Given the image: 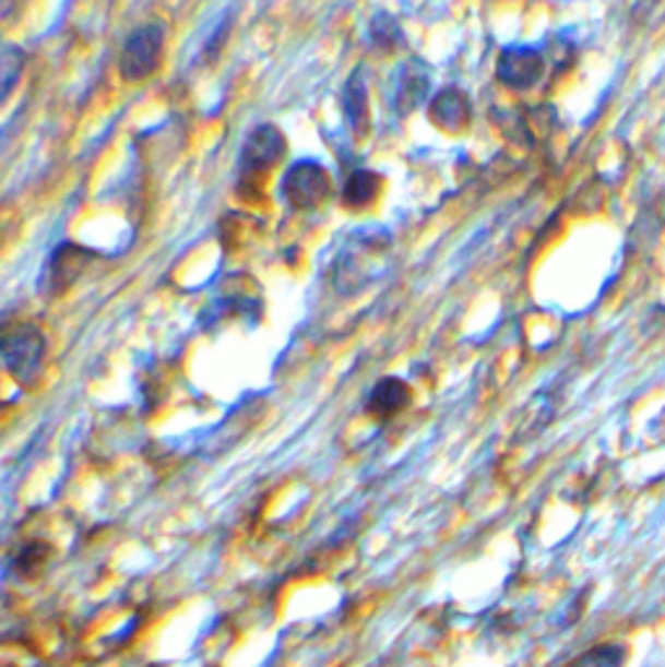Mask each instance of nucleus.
I'll return each mask as SVG.
<instances>
[{
	"label": "nucleus",
	"instance_id": "1",
	"mask_svg": "<svg viewBox=\"0 0 665 667\" xmlns=\"http://www.w3.org/2000/svg\"><path fill=\"white\" fill-rule=\"evenodd\" d=\"M389 253H392V235L379 225H366L351 233L345 246L340 248L332 266V285L340 295L351 298L360 289L373 285L389 269Z\"/></svg>",
	"mask_w": 665,
	"mask_h": 667
},
{
	"label": "nucleus",
	"instance_id": "2",
	"mask_svg": "<svg viewBox=\"0 0 665 667\" xmlns=\"http://www.w3.org/2000/svg\"><path fill=\"white\" fill-rule=\"evenodd\" d=\"M47 355L45 334L35 323H13L3 332V366L13 381L32 386Z\"/></svg>",
	"mask_w": 665,
	"mask_h": 667
},
{
	"label": "nucleus",
	"instance_id": "3",
	"mask_svg": "<svg viewBox=\"0 0 665 667\" xmlns=\"http://www.w3.org/2000/svg\"><path fill=\"white\" fill-rule=\"evenodd\" d=\"M329 193H332V178H329L326 167L316 159L295 162L282 180V196L300 212H311V209L321 206Z\"/></svg>",
	"mask_w": 665,
	"mask_h": 667
},
{
	"label": "nucleus",
	"instance_id": "4",
	"mask_svg": "<svg viewBox=\"0 0 665 667\" xmlns=\"http://www.w3.org/2000/svg\"><path fill=\"white\" fill-rule=\"evenodd\" d=\"M165 32L159 24H146L126 39L118 58V71L126 81H144L159 69L163 58Z\"/></svg>",
	"mask_w": 665,
	"mask_h": 667
},
{
	"label": "nucleus",
	"instance_id": "5",
	"mask_svg": "<svg viewBox=\"0 0 665 667\" xmlns=\"http://www.w3.org/2000/svg\"><path fill=\"white\" fill-rule=\"evenodd\" d=\"M287 141L282 131L272 123H261L248 133L240 150V178L257 180L259 175L272 170L277 162L285 157Z\"/></svg>",
	"mask_w": 665,
	"mask_h": 667
},
{
	"label": "nucleus",
	"instance_id": "6",
	"mask_svg": "<svg viewBox=\"0 0 665 667\" xmlns=\"http://www.w3.org/2000/svg\"><path fill=\"white\" fill-rule=\"evenodd\" d=\"M543 71H546V60H543L541 50L530 45L507 47L496 60V79L512 92L533 90L543 79Z\"/></svg>",
	"mask_w": 665,
	"mask_h": 667
},
{
	"label": "nucleus",
	"instance_id": "7",
	"mask_svg": "<svg viewBox=\"0 0 665 667\" xmlns=\"http://www.w3.org/2000/svg\"><path fill=\"white\" fill-rule=\"evenodd\" d=\"M94 251L84 246H76V242H60L56 248V253L50 255L47 261L45 276H43V287L47 298H56V295H63L73 282L79 279V274L84 272V266L94 259Z\"/></svg>",
	"mask_w": 665,
	"mask_h": 667
},
{
	"label": "nucleus",
	"instance_id": "8",
	"mask_svg": "<svg viewBox=\"0 0 665 667\" xmlns=\"http://www.w3.org/2000/svg\"><path fill=\"white\" fill-rule=\"evenodd\" d=\"M431 94V69L423 63L420 58H409L397 69L394 76V92H392V107L397 116H407L415 107L426 103Z\"/></svg>",
	"mask_w": 665,
	"mask_h": 667
},
{
	"label": "nucleus",
	"instance_id": "9",
	"mask_svg": "<svg viewBox=\"0 0 665 667\" xmlns=\"http://www.w3.org/2000/svg\"><path fill=\"white\" fill-rule=\"evenodd\" d=\"M428 116H431V123L439 126L441 131L460 133L470 123V118H473V105H470V97L460 86H447V90L434 94Z\"/></svg>",
	"mask_w": 665,
	"mask_h": 667
},
{
	"label": "nucleus",
	"instance_id": "10",
	"mask_svg": "<svg viewBox=\"0 0 665 667\" xmlns=\"http://www.w3.org/2000/svg\"><path fill=\"white\" fill-rule=\"evenodd\" d=\"M409 400H413V392L409 386L397 376H387L371 389L366 400V413L376 417V420H389V417L400 415L402 409L407 407Z\"/></svg>",
	"mask_w": 665,
	"mask_h": 667
},
{
	"label": "nucleus",
	"instance_id": "11",
	"mask_svg": "<svg viewBox=\"0 0 665 667\" xmlns=\"http://www.w3.org/2000/svg\"><path fill=\"white\" fill-rule=\"evenodd\" d=\"M342 107H345L347 126L353 128L355 136H368L371 128V116H368V84L363 69H355L345 84V94H342Z\"/></svg>",
	"mask_w": 665,
	"mask_h": 667
},
{
	"label": "nucleus",
	"instance_id": "12",
	"mask_svg": "<svg viewBox=\"0 0 665 667\" xmlns=\"http://www.w3.org/2000/svg\"><path fill=\"white\" fill-rule=\"evenodd\" d=\"M381 191V178L373 170H353L347 175L345 188H342V201L351 209H363L379 196Z\"/></svg>",
	"mask_w": 665,
	"mask_h": 667
},
{
	"label": "nucleus",
	"instance_id": "13",
	"mask_svg": "<svg viewBox=\"0 0 665 667\" xmlns=\"http://www.w3.org/2000/svg\"><path fill=\"white\" fill-rule=\"evenodd\" d=\"M52 545L45 540H32L19 548L16 558H13V571H16V576L22 579H35L45 571V565L50 563L52 558Z\"/></svg>",
	"mask_w": 665,
	"mask_h": 667
},
{
	"label": "nucleus",
	"instance_id": "14",
	"mask_svg": "<svg viewBox=\"0 0 665 667\" xmlns=\"http://www.w3.org/2000/svg\"><path fill=\"white\" fill-rule=\"evenodd\" d=\"M368 37H371V45L381 52H392L405 43L402 37V26L397 24V19L389 16V13L379 11L371 19V29H368Z\"/></svg>",
	"mask_w": 665,
	"mask_h": 667
},
{
	"label": "nucleus",
	"instance_id": "15",
	"mask_svg": "<svg viewBox=\"0 0 665 667\" xmlns=\"http://www.w3.org/2000/svg\"><path fill=\"white\" fill-rule=\"evenodd\" d=\"M627 659V650L619 644H601L572 659L567 667H621Z\"/></svg>",
	"mask_w": 665,
	"mask_h": 667
},
{
	"label": "nucleus",
	"instance_id": "16",
	"mask_svg": "<svg viewBox=\"0 0 665 667\" xmlns=\"http://www.w3.org/2000/svg\"><path fill=\"white\" fill-rule=\"evenodd\" d=\"M24 69V52L19 47L5 45L3 47V97H9V92L13 90L19 76H22Z\"/></svg>",
	"mask_w": 665,
	"mask_h": 667
}]
</instances>
